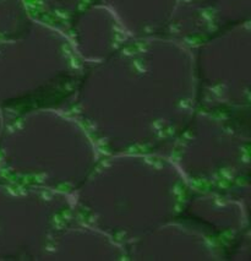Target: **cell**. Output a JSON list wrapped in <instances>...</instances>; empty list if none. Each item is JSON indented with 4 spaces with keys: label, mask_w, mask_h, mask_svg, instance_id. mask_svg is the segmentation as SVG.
<instances>
[{
    "label": "cell",
    "mask_w": 251,
    "mask_h": 261,
    "mask_svg": "<svg viewBox=\"0 0 251 261\" xmlns=\"http://www.w3.org/2000/svg\"><path fill=\"white\" fill-rule=\"evenodd\" d=\"M114 13L119 14L124 23L135 31L161 23L165 16L173 14L178 0H108Z\"/></svg>",
    "instance_id": "obj_1"
},
{
    "label": "cell",
    "mask_w": 251,
    "mask_h": 261,
    "mask_svg": "<svg viewBox=\"0 0 251 261\" xmlns=\"http://www.w3.org/2000/svg\"><path fill=\"white\" fill-rule=\"evenodd\" d=\"M39 2L44 3L48 7H62L65 8V13H70L76 8L78 4L83 2V0H39Z\"/></svg>",
    "instance_id": "obj_2"
}]
</instances>
